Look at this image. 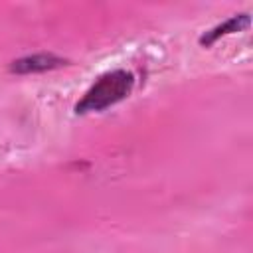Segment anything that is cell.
Instances as JSON below:
<instances>
[{
	"label": "cell",
	"mask_w": 253,
	"mask_h": 253,
	"mask_svg": "<svg viewBox=\"0 0 253 253\" xmlns=\"http://www.w3.org/2000/svg\"><path fill=\"white\" fill-rule=\"evenodd\" d=\"M132 87H134V75L130 71H126V69L109 71V73L101 75L87 89V93L81 97V101H77L75 113L85 115V113L105 111V109L117 105L119 101L126 99L130 95Z\"/></svg>",
	"instance_id": "6da1fadb"
},
{
	"label": "cell",
	"mask_w": 253,
	"mask_h": 253,
	"mask_svg": "<svg viewBox=\"0 0 253 253\" xmlns=\"http://www.w3.org/2000/svg\"><path fill=\"white\" fill-rule=\"evenodd\" d=\"M65 63L67 61L55 53H34V55L14 59L8 69H10V73H16V75H30V73L51 71V69H57Z\"/></svg>",
	"instance_id": "7a4b0ae2"
},
{
	"label": "cell",
	"mask_w": 253,
	"mask_h": 253,
	"mask_svg": "<svg viewBox=\"0 0 253 253\" xmlns=\"http://www.w3.org/2000/svg\"><path fill=\"white\" fill-rule=\"evenodd\" d=\"M249 24H251V16H249L247 12H243V14H235V16H231V18H227L225 22L213 26V28L208 30L206 34H202V38H200V45L210 47L211 43H215V42H217L219 38H223V36H229V34L247 30Z\"/></svg>",
	"instance_id": "3957f363"
}]
</instances>
